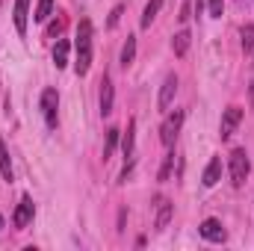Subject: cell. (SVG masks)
Segmentation results:
<instances>
[{"instance_id": "obj_1", "label": "cell", "mask_w": 254, "mask_h": 251, "mask_svg": "<svg viewBox=\"0 0 254 251\" xmlns=\"http://www.w3.org/2000/svg\"><path fill=\"white\" fill-rule=\"evenodd\" d=\"M74 54H77V60H74V71H77V77H86L89 68H92V21H86V18L77 24Z\"/></svg>"}, {"instance_id": "obj_2", "label": "cell", "mask_w": 254, "mask_h": 251, "mask_svg": "<svg viewBox=\"0 0 254 251\" xmlns=\"http://www.w3.org/2000/svg\"><path fill=\"white\" fill-rule=\"evenodd\" d=\"M228 169H231V184L240 189L249 181V172H252V163H249V154L246 148H234L231 157H228Z\"/></svg>"}, {"instance_id": "obj_3", "label": "cell", "mask_w": 254, "mask_h": 251, "mask_svg": "<svg viewBox=\"0 0 254 251\" xmlns=\"http://www.w3.org/2000/svg\"><path fill=\"white\" fill-rule=\"evenodd\" d=\"M181 125H184V110H175V113L166 116V122L160 127V142H163L166 148L175 145V139H178V133H181Z\"/></svg>"}, {"instance_id": "obj_4", "label": "cell", "mask_w": 254, "mask_h": 251, "mask_svg": "<svg viewBox=\"0 0 254 251\" xmlns=\"http://www.w3.org/2000/svg\"><path fill=\"white\" fill-rule=\"evenodd\" d=\"M33 216H36V207H33V198L30 195H21V201H18V207H15V216H12V225L18 228V231H24L30 222H33Z\"/></svg>"}, {"instance_id": "obj_5", "label": "cell", "mask_w": 254, "mask_h": 251, "mask_svg": "<svg viewBox=\"0 0 254 251\" xmlns=\"http://www.w3.org/2000/svg\"><path fill=\"white\" fill-rule=\"evenodd\" d=\"M57 110H60V95H57V89H45L42 92V116H45V122L48 127H57Z\"/></svg>"}, {"instance_id": "obj_6", "label": "cell", "mask_w": 254, "mask_h": 251, "mask_svg": "<svg viewBox=\"0 0 254 251\" xmlns=\"http://www.w3.org/2000/svg\"><path fill=\"white\" fill-rule=\"evenodd\" d=\"M240 122H243V107H228V110L222 113V127H219V136H222V139H231V136L237 133Z\"/></svg>"}, {"instance_id": "obj_7", "label": "cell", "mask_w": 254, "mask_h": 251, "mask_svg": "<svg viewBox=\"0 0 254 251\" xmlns=\"http://www.w3.org/2000/svg\"><path fill=\"white\" fill-rule=\"evenodd\" d=\"M198 234H201L207 243H225V240H228V231L222 228L219 219H204L201 228H198Z\"/></svg>"}, {"instance_id": "obj_8", "label": "cell", "mask_w": 254, "mask_h": 251, "mask_svg": "<svg viewBox=\"0 0 254 251\" xmlns=\"http://www.w3.org/2000/svg\"><path fill=\"white\" fill-rule=\"evenodd\" d=\"M172 216H175V204H172L169 198H157L154 228H157V231H166V228H169V222H172Z\"/></svg>"}, {"instance_id": "obj_9", "label": "cell", "mask_w": 254, "mask_h": 251, "mask_svg": "<svg viewBox=\"0 0 254 251\" xmlns=\"http://www.w3.org/2000/svg\"><path fill=\"white\" fill-rule=\"evenodd\" d=\"M175 95H178V77H175V74H169V77L163 80V86H160L157 107H160V110H169V107H172V101H175Z\"/></svg>"}, {"instance_id": "obj_10", "label": "cell", "mask_w": 254, "mask_h": 251, "mask_svg": "<svg viewBox=\"0 0 254 251\" xmlns=\"http://www.w3.org/2000/svg\"><path fill=\"white\" fill-rule=\"evenodd\" d=\"M113 101H116V92H113V80L104 74V77H101V95H98V104H101V116H110V113H113Z\"/></svg>"}, {"instance_id": "obj_11", "label": "cell", "mask_w": 254, "mask_h": 251, "mask_svg": "<svg viewBox=\"0 0 254 251\" xmlns=\"http://www.w3.org/2000/svg\"><path fill=\"white\" fill-rule=\"evenodd\" d=\"M219 181H222V157H213V160L207 163L204 175H201V184H204V187H216Z\"/></svg>"}, {"instance_id": "obj_12", "label": "cell", "mask_w": 254, "mask_h": 251, "mask_svg": "<svg viewBox=\"0 0 254 251\" xmlns=\"http://www.w3.org/2000/svg\"><path fill=\"white\" fill-rule=\"evenodd\" d=\"M27 21H30V0H15V30L27 36Z\"/></svg>"}, {"instance_id": "obj_13", "label": "cell", "mask_w": 254, "mask_h": 251, "mask_svg": "<svg viewBox=\"0 0 254 251\" xmlns=\"http://www.w3.org/2000/svg\"><path fill=\"white\" fill-rule=\"evenodd\" d=\"M133 148H136V122L130 119L127 130L122 133V154H125L127 160H133Z\"/></svg>"}, {"instance_id": "obj_14", "label": "cell", "mask_w": 254, "mask_h": 251, "mask_svg": "<svg viewBox=\"0 0 254 251\" xmlns=\"http://www.w3.org/2000/svg\"><path fill=\"white\" fill-rule=\"evenodd\" d=\"M190 42H192L190 30H181V33L172 39V51H175V57H187V51H190Z\"/></svg>"}, {"instance_id": "obj_15", "label": "cell", "mask_w": 254, "mask_h": 251, "mask_svg": "<svg viewBox=\"0 0 254 251\" xmlns=\"http://www.w3.org/2000/svg\"><path fill=\"white\" fill-rule=\"evenodd\" d=\"M68 51H71L68 39H57V48H54V65L57 68H65L68 65Z\"/></svg>"}, {"instance_id": "obj_16", "label": "cell", "mask_w": 254, "mask_h": 251, "mask_svg": "<svg viewBox=\"0 0 254 251\" xmlns=\"http://www.w3.org/2000/svg\"><path fill=\"white\" fill-rule=\"evenodd\" d=\"M51 15H54V0H39L36 3V12H33V21L36 24H45Z\"/></svg>"}, {"instance_id": "obj_17", "label": "cell", "mask_w": 254, "mask_h": 251, "mask_svg": "<svg viewBox=\"0 0 254 251\" xmlns=\"http://www.w3.org/2000/svg\"><path fill=\"white\" fill-rule=\"evenodd\" d=\"M133 60H136V36H127V42L122 45V57H119V63L127 68Z\"/></svg>"}, {"instance_id": "obj_18", "label": "cell", "mask_w": 254, "mask_h": 251, "mask_svg": "<svg viewBox=\"0 0 254 251\" xmlns=\"http://www.w3.org/2000/svg\"><path fill=\"white\" fill-rule=\"evenodd\" d=\"M119 139H122V130H116V127H110L107 130V142H104V163L113 157V151H116V145H119Z\"/></svg>"}, {"instance_id": "obj_19", "label": "cell", "mask_w": 254, "mask_h": 251, "mask_svg": "<svg viewBox=\"0 0 254 251\" xmlns=\"http://www.w3.org/2000/svg\"><path fill=\"white\" fill-rule=\"evenodd\" d=\"M0 178H3V181H12V160H9L6 142H0Z\"/></svg>"}, {"instance_id": "obj_20", "label": "cell", "mask_w": 254, "mask_h": 251, "mask_svg": "<svg viewBox=\"0 0 254 251\" xmlns=\"http://www.w3.org/2000/svg\"><path fill=\"white\" fill-rule=\"evenodd\" d=\"M160 9H163V0H148V6H145V12H142V27H151L154 18L160 15Z\"/></svg>"}, {"instance_id": "obj_21", "label": "cell", "mask_w": 254, "mask_h": 251, "mask_svg": "<svg viewBox=\"0 0 254 251\" xmlns=\"http://www.w3.org/2000/svg\"><path fill=\"white\" fill-rule=\"evenodd\" d=\"M243 51H246V54L254 51V24H246V27H243Z\"/></svg>"}, {"instance_id": "obj_22", "label": "cell", "mask_w": 254, "mask_h": 251, "mask_svg": "<svg viewBox=\"0 0 254 251\" xmlns=\"http://www.w3.org/2000/svg\"><path fill=\"white\" fill-rule=\"evenodd\" d=\"M122 15H125V6L119 3V6H116V9L110 12V18H107V27H110V30H113V27H119V21H122Z\"/></svg>"}, {"instance_id": "obj_23", "label": "cell", "mask_w": 254, "mask_h": 251, "mask_svg": "<svg viewBox=\"0 0 254 251\" xmlns=\"http://www.w3.org/2000/svg\"><path fill=\"white\" fill-rule=\"evenodd\" d=\"M172 166H175V154H166V160H163V169H160V181H169V175H172Z\"/></svg>"}, {"instance_id": "obj_24", "label": "cell", "mask_w": 254, "mask_h": 251, "mask_svg": "<svg viewBox=\"0 0 254 251\" xmlns=\"http://www.w3.org/2000/svg\"><path fill=\"white\" fill-rule=\"evenodd\" d=\"M207 6H210V15H213V18H222V9H225V0H207Z\"/></svg>"}, {"instance_id": "obj_25", "label": "cell", "mask_w": 254, "mask_h": 251, "mask_svg": "<svg viewBox=\"0 0 254 251\" xmlns=\"http://www.w3.org/2000/svg\"><path fill=\"white\" fill-rule=\"evenodd\" d=\"M60 30H63V21H57V24H51V27H48V36H57Z\"/></svg>"}, {"instance_id": "obj_26", "label": "cell", "mask_w": 254, "mask_h": 251, "mask_svg": "<svg viewBox=\"0 0 254 251\" xmlns=\"http://www.w3.org/2000/svg\"><path fill=\"white\" fill-rule=\"evenodd\" d=\"M249 104L254 107V80H252V89H249Z\"/></svg>"}, {"instance_id": "obj_27", "label": "cell", "mask_w": 254, "mask_h": 251, "mask_svg": "<svg viewBox=\"0 0 254 251\" xmlns=\"http://www.w3.org/2000/svg\"><path fill=\"white\" fill-rule=\"evenodd\" d=\"M0 231H3V216H0Z\"/></svg>"}]
</instances>
